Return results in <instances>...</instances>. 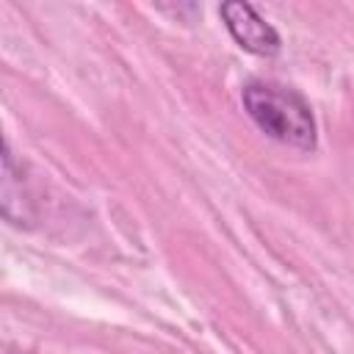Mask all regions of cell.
Segmentation results:
<instances>
[{"instance_id":"obj_1","label":"cell","mask_w":354,"mask_h":354,"mask_svg":"<svg viewBox=\"0 0 354 354\" xmlns=\"http://www.w3.org/2000/svg\"><path fill=\"white\" fill-rule=\"evenodd\" d=\"M241 102L249 119L268 138L301 152H313L318 147V124L313 108L299 91L268 80H252L241 88Z\"/></svg>"},{"instance_id":"obj_2","label":"cell","mask_w":354,"mask_h":354,"mask_svg":"<svg viewBox=\"0 0 354 354\" xmlns=\"http://www.w3.org/2000/svg\"><path fill=\"white\" fill-rule=\"evenodd\" d=\"M218 17L224 19V28L230 30L232 41L260 58H274L282 50V39L277 28L260 17V11L246 0H227L218 6Z\"/></svg>"}]
</instances>
